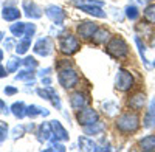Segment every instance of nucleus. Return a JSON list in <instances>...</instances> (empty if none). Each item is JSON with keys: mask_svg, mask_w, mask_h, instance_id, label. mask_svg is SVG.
Wrapping results in <instances>:
<instances>
[{"mask_svg": "<svg viewBox=\"0 0 155 152\" xmlns=\"http://www.w3.org/2000/svg\"><path fill=\"white\" fill-rule=\"evenodd\" d=\"M144 2H150V0H144Z\"/></svg>", "mask_w": 155, "mask_h": 152, "instance_id": "nucleus-45", "label": "nucleus"}, {"mask_svg": "<svg viewBox=\"0 0 155 152\" xmlns=\"http://www.w3.org/2000/svg\"><path fill=\"white\" fill-rule=\"evenodd\" d=\"M11 110H12V113L17 117V118H23L27 113H25V110H27V106H25L22 101H19V103H14L11 106Z\"/></svg>", "mask_w": 155, "mask_h": 152, "instance_id": "nucleus-24", "label": "nucleus"}, {"mask_svg": "<svg viewBox=\"0 0 155 152\" xmlns=\"http://www.w3.org/2000/svg\"><path fill=\"white\" fill-rule=\"evenodd\" d=\"M144 127L150 129L155 126V98L150 101V104H149V110L146 113V117H144Z\"/></svg>", "mask_w": 155, "mask_h": 152, "instance_id": "nucleus-15", "label": "nucleus"}, {"mask_svg": "<svg viewBox=\"0 0 155 152\" xmlns=\"http://www.w3.org/2000/svg\"><path fill=\"white\" fill-rule=\"evenodd\" d=\"M20 64H22V59H20V58H17V56H12V58H9L8 64H6V71H9V73L16 71V70L20 67Z\"/></svg>", "mask_w": 155, "mask_h": 152, "instance_id": "nucleus-25", "label": "nucleus"}, {"mask_svg": "<svg viewBox=\"0 0 155 152\" xmlns=\"http://www.w3.org/2000/svg\"><path fill=\"white\" fill-rule=\"evenodd\" d=\"M45 14L50 17V20L54 25H62L65 20V12H64L59 6H48L45 9Z\"/></svg>", "mask_w": 155, "mask_h": 152, "instance_id": "nucleus-7", "label": "nucleus"}, {"mask_svg": "<svg viewBox=\"0 0 155 152\" xmlns=\"http://www.w3.org/2000/svg\"><path fill=\"white\" fill-rule=\"evenodd\" d=\"M50 124H51V129H53V134H54V138L56 140H59V141H65V140H68V134H67V131L64 129V126L59 123V121H50Z\"/></svg>", "mask_w": 155, "mask_h": 152, "instance_id": "nucleus-14", "label": "nucleus"}, {"mask_svg": "<svg viewBox=\"0 0 155 152\" xmlns=\"http://www.w3.org/2000/svg\"><path fill=\"white\" fill-rule=\"evenodd\" d=\"M98 30V25L95 22H82L79 27H78V34L84 39H90Z\"/></svg>", "mask_w": 155, "mask_h": 152, "instance_id": "nucleus-10", "label": "nucleus"}, {"mask_svg": "<svg viewBox=\"0 0 155 152\" xmlns=\"http://www.w3.org/2000/svg\"><path fill=\"white\" fill-rule=\"evenodd\" d=\"M2 16H3V19L8 20V22H14V20H17V19L20 17V11H19L17 8L6 6V8L3 9V12H2Z\"/></svg>", "mask_w": 155, "mask_h": 152, "instance_id": "nucleus-19", "label": "nucleus"}, {"mask_svg": "<svg viewBox=\"0 0 155 152\" xmlns=\"http://www.w3.org/2000/svg\"><path fill=\"white\" fill-rule=\"evenodd\" d=\"M135 42H137V45H138V50H140V55H141V58H143V62L146 64V67H149V62H147V59H146V56H144V51H146V47H144V44L141 42L140 37H135Z\"/></svg>", "mask_w": 155, "mask_h": 152, "instance_id": "nucleus-30", "label": "nucleus"}, {"mask_svg": "<svg viewBox=\"0 0 155 152\" xmlns=\"http://www.w3.org/2000/svg\"><path fill=\"white\" fill-rule=\"evenodd\" d=\"M22 132H23V129H22V127H20V129H19V127H16V129H14V135H16V137H20V135H22Z\"/></svg>", "mask_w": 155, "mask_h": 152, "instance_id": "nucleus-38", "label": "nucleus"}, {"mask_svg": "<svg viewBox=\"0 0 155 152\" xmlns=\"http://www.w3.org/2000/svg\"><path fill=\"white\" fill-rule=\"evenodd\" d=\"M39 135H41V140L53 141L54 134H53V129H51V124L50 123H44L41 127H39Z\"/></svg>", "mask_w": 155, "mask_h": 152, "instance_id": "nucleus-16", "label": "nucleus"}, {"mask_svg": "<svg viewBox=\"0 0 155 152\" xmlns=\"http://www.w3.org/2000/svg\"><path fill=\"white\" fill-rule=\"evenodd\" d=\"M79 149L81 150H98V146L93 140H90L88 137H79Z\"/></svg>", "mask_w": 155, "mask_h": 152, "instance_id": "nucleus-20", "label": "nucleus"}, {"mask_svg": "<svg viewBox=\"0 0 155 152\" xmlns=\"http://www.w3.org/2000/svg\"><path fill=\"white\" fill-rule=\"evenodd\" d=\"M2 58H3V51L0 50V61H2Z\"/></svg>", "mask_w": 155, "mask_h": 152, "instance_id": "nucleus-42", "label": "nucleus"}, {"mask_svg": "<svg viewBox=\"0 0 155 152\" xmlns=\"http://www.w3.org/2000/svg\"><path fill=\"white\" fill-rule=\"evenodd\" d=\"M23 11H25V14L31 19H39L42 16L41 8H39L34 2H30V0H25L23 2Z\"/></svg>", "mask_w": 155, "mask_h": 152, "instance_id": "nucleus-12", "label": "nucleus"}, {"mask_svg": "<svg viewBox=\"0 0 155 152\" xmlns=\"http://www.w3.org/2000/svg\"><path fill=\"white\" fill-rule=\"evenodd\" d=\"M153 65H155V62H153Z\"/></svg>", "mask_w": 155, "mask_h": 152, "instance_id": "nucleus-46", "label": "nucleus"}, {"mask_svg": "<svg viewBox=\"0 0 155 152\" xmlns=\"http://www.w3.org/2000/svg\"><path fill=\"white\" fill-rule=\"evenodd\" d=\"M5 47H6V50H11L12 47H14V41H12V39L5 41Z\"/></svg>", "mask_w": 155, "mask_h": 152, "instance_id": "nucleus-37", "label": "nucleus"}, {"mask_svg": "<svg viewBox=\"0 0 155 152\" xmlns=\"http://www.w3.org/2000/svg\"><path fill=\"white\" fill-rule=\"evenodd\" d=\"M33 50H34V53L39 55V56H48L51 53V50H53V45H51L48 37H42V39H39L36 42Z\"/></svg>", "mask_w": 155, "mask_h": 152, "instance_id": "nucleus-9", "label": "nucleus"}, {"mask_svg": "<svg viewBox=\"0 0 155 152\" xmlns=\"http://www.w3.org/2000/svg\"><path fill=\"white\" fill-rule=\"evenodd\" d=\"M5 93L6 95H14V93H17V88L16 87H6L5 88Z\"/></svg>", "mask_w": 155, "mask_h": 152, "instance_id": "nucleus-36", "label": "nucleus"}, {"mask_svg": "<svg viewBox=\"0 0 155 152\" xmlns=\"http://www.w3.org/2000/svg\"><path fill=\"white\" fill-rule=\"evenodd\" d=\"M5 74H6V68H3L2 65H0V78H3Z\"/></svg>", "mask_w": 155, "mask_h": 152, "instance_id": "nucleus-40", "label": "nucleus"}, {"mask_svg": "<svg viewBox=\"0 0 155 152\" xmlns=\"http://www.w3.org/2000/svg\"><path fill=\"white\" fill-rule=\"evenodd\" d=\"M0 110H5V103H3L2 99H0ZM5 112H6V110H5Z\"/></svg>", "mask_w": 155, "mask_h": 152, "instance_id": "nucleus-41", "label": "nucleus"}, {"mask_svg": "<svg viewBox=\"0 0 155 152\" xmlns=\"http://www.w3.org/2000/svg\"><path fill=\"white\" fill-rule=\"evenodd\" d=\"M45 150H65V147H64V144L58 143V140H56V141L51 143V144H50V147H47Z\"/></svg>", "mask_w": 155, "mask_h": 152, "instance_id": "nucleus-33", "label": "nucleus"}, {"mask_svg": "<svg viewBox=\"0 0 155 152\" xmlns=\"http://www.w3.org/2000/svg\"><path fill=\"white\" fill-rule=\"evenodd\" d=\"M102 124L98 121V123H95V124H90V126H84V132L85 134H88V135H96V134H101L102 132Z\"/></svg>", "mask_w": 155, "mask_h": 152, "instance_id": "nucleus-26", "label": "nucleus"}, {"mask_svg": "<svg viewBox=\"0 0 155 152\" xmlns=\"http://www.w3.org/2000/svg\"><path fill=\"white\" fill-rule=\"evenodd\" d=\"M106 50L115 59H121V58H126L129 55V47L121 37H112L107 44V47H106Z\"/></svg>", "mask_w": 155, "mask_h": 152, "instance_id": "nucleus-3", "label": "nucleus"}, {"mask_svg": "<svg viewBox=\"0 0 155 152\" xmlns=\"http://www.w3.org/2000/svg\"><path fill=\"white\" fill-rule=\"evenodd\" d=\"M74 5L79 8L81 11H85L87 14H92V16L99 17V19L106 17V11H102L99 5L95 6V5H88V3H81V2H78V0H74Z\"/></svg>", "mask_w": 155, "mask_h": 152, "instance_id": "nucleus-8", "label": "nucleus"}, {"mask_svg": "<svg viewBox=\"0 0 155 152\" xmlns=\"http://www.w3.org/2000/svg\"><path fill=\"white\" fill-rule=\"evenodd\" d=\"M138 146H140L141 150H147V152L155 150V135H147V137H144L143 140L138 143Z\"/></svg>", "mask_w": 155, "mask_h": 152, "instance_id": "nucleus-18", "label": "nucleus"}, {"mask_svg": "<svg viewBox=\"0 0 155 152\" xmlns=\"http://www.w3.org/2000/svg\"><path fill=\"white\" fill-rule=\"evenodd\" d=\"M92 39H93V44H96V45H102V44H106V42L110 39V33H109L107 30L98 28L96 33L92 36Z\"/></svg>", "mask_w": 155, "mask_h": 152, "instance_id": "nucleus-17", "label": "nucleus"}, {"mask_svg": "<svg viewBox=\"0 0 155 152\" xmlns=\"http://www.w3.org/2000/svg\"><path fill=\"white\" fill-rule=\"evenodd\" d=\"M3 39V33H0V41H2Z\"/></svg>", "mask_w": 155, "mask_h": 152, "instance_id": "nucleus-43", "label": "nucleus"}, {"mask_svg": "<svg viewBox=\"0 0 155 152\" xmlns=\"http://www.w3.org/2000/svg\"><path fill=\"white\" fill-rule=\"evenodd\" d=\"M144 19H146L149 23H155V3H153V5H149V6L144 9Z\"/></svg>", "mask_w": 155, "mask_h": 152, "instance_id": "nucleus-27", "label": "nucleus"}, {"mask_svg": "<svg viewBox=\"0 0 155 152\" xmlns=\"http://www.w3.org/2000/svg\"><path fill=\"white\" fill-rule=\"evenodd\" d=\"M30 45H31V37H22V39L19 41V44L16 45V51H17V55H23V53H27L28 51V48H30Z\"/></svg>", "mask_w": 155, "mask_h": 152, "instance_id": "nucleus-21", "label": "nucleus"}, {"mask_svg": "<svg viewBox=\"0 0 155 152\" xmlns=\"http://www.w3.org/2000/svg\"><path fill=\"white\" fill-rule=\"evenodd\" d=\"M152 45H153V48H155V39H153V41H152Z\"/></svg>", "mask_w": 155, "mask_h": 152, "instance_id": "nucleus-44", "label": "nucleus"}, {"mask_svg": "<svg viewBox=\"0 0 155 152\" xmlns=\"http://www.w3.org/2000/svg\"><path fill=\"white\" fill-rule=\"evenodd\" d=\"M140 127V118L134 112H126L116 120V129L123 134H134Z\"/></svg>", "mask_w": 155, "mask_h": 152, "instance_id": "nucleus-1", "label": "nucleus"}, {"mask_svg": "<svg viewBox=\"0 0 155 152\" xmlns=\"http://www.w3.org/2000/svg\"><path fill=\"white\" fill-rule=\"evenodd\" d=\"M70 104L74 110H81L87 106V96L82 92H76L70 96Z\"/></svg>", "mask_w": 155, "mask_h": 152, "instance_id": "nucleus-11", "label": "nucleus"}, {"mask_svg": "<svg viewBox=\"0 0 155 152\" xmlns=\"http://www.w3.org/2000/svg\"><path fill=\"white\" fill-rule=\"evenodd\" d=\"M22 64H23L25 67H28V68H36V67H37V61H36L34 58H25V59L22 61Z\"/></svg>", "mask_w": 155, "mask_h": 152, "instance_id": "nucleus-31", "label": "nucleus"}, {"mask_svg": "<svg viewBox=\"0 0 155 152\" xmlns=\"http://www.w3.org/2000/svg\"><path fill=\"white\" fill-rule=\"evenodd\" d=\"M34 33H36V25L34 23H27V27H25V36L33 37Z\"/></svg>", "mask_w": 155, "mask_h": 152, "instance_id": "nucleus-32", "label": "nucleus"}, {"mask_svg": "<svg viewBox=\"0 0 155 152\" xmlns=\"http://www.w3.org/2000/svg\"><path fill=\"white\" fill-rule=\"evenodd\" d=\"M146 104V95L144 93H135L130 99L127 101V106L130 107L132 110H141L143 109V106Z\"/></svg>", "mask_w": 155, "mask_h": 152, "instance_id": "nucleus-13", "label": "nucleus"}, {"mask_svg": "<svg viewBox=\"0 0 155 152\" xmlns=\"http://www.w3.org/2000/svg\"><path fill=\"white\" fill-rule=\"evenodd\" d=\"M33 78H34V71L33 70L19 71V74L16 76V79H19V81H27V79H33Z\"/></svg>", "mask_w": 155, "mask_h": 152, "instance_id": "nucleus-29", "label": "nucleus"}, {"mask_svg": "<svg viewBox=\"0 0 155 152\" xmlns=\"http://www.w3.org/2000/svg\"><path fill=\"white\" fill-rule=\"evenodd\" d=\"M42 84L50 85V84H51V78H42Z\"/></svg>", "mask_w": 155, "mask_h": 152, "instance_id": "nucleus-39", "label": "nucleus"}, {"mask_svg": "<svg viewBox=\"0 0 155 152\" xmlns=\"http://www.w3.org/2000/svg\"><path fill=\"white\" fill-rule=\"evenodd\" d=\"M6 132H8V126H6V123L0 121V141H3V140H5Z\"/></svg>", "mask_w": 155, "mask_h": 152, "instance_id": "nucleus-34", "label": "nucleus"}, {"mask_svg": "<svg viewBox=\"0 0 155 152\" xmlns=\"http://www.w3.org/2000/svg\"><path fill=\"white\" fill-rule=\"evenodd\" d=\"M81 48V44L78 41V37L73 36V34H65L64 37H61L59 41V50L64 53V55H73L76 53L78 50Z\"/></svg>", "mask_w": 155, "mask_h": 152, "instance_id": "nucleus-5", "label": "nucleus"}, {"mask_svg": "<svg viewBox=\"0 0 155 152\" xmlns=\"http://www.w3.org/2000/svg\"><path fill=\"white\" fill-rule=\"evenodd\" d=\"M76 120L81 126H90V124H95V123L99 121V115H98L96 110L90 109V107H84L81 110H78Z\"/></svg>", "mask_w": 155, "mask_h": 152, "instance_id": "nucleus-6", "label": "nucleus"}, {"mask_svg": "<svg viewBox=\"0 0 155 152\" xmlns=\"http://www.w3.org/2000/svg\"><path fill=\"white\" fill-rule=\"evenodd\" d=\"M25 113H27L28 117H31V118H34V117H37V115L47 117V115H48V110H47V109H41V107H37V106H28L27 110H25Z\"/></svg>", "mask_w": 155, "mask_h": 152, "instance_id": "nucleus-23", "label": "nucleus"}, {"mask_svg": "<svg viewBox=\"0 0 155 152\" xmlns=\"http://www.w3.org/2000/svg\"><path fill=\"white\" fill-rule=\"evenodd\" d=\"M134 87V76L130 71H127L124 68H120L115 78V88L120 92H127Z\"/></svg>", "mask_w": 155, "mask_h": 152, "instance_id": "nucleus-4", "label": "nucleus"}, {"mask_svg": "<svg viewBox=\"0 0 155 152\" xmlns=\"http://www.w3.org/2000/svg\"><path fill=\"white\" fill-rule=\"evenodd\" d=\"M104 109H107L109 115H113L115 110H118V106H116L115 103H106V104H104Z\"/></svg>", "mask_w": 155, "mask_h": 152, "instance_id": "nucleus-35", "label": "nucleus"}, {"mask_svg": "<svg viewBox=\"0 0 155 152\" xmlns=\"http://www.w3.org/2000/svg\"><path fill=\"white\" fill-rule=\"evenodd\" d=\"M58 79L64 88H73L79 82V76H78V73L74 71V68L71 65H65V67L59 68Z\"/></svg>", "mask_w": 155, "mask_h": 152, "instance_id": "nucleus-2", "label": "nucleus"}, {"mask_svg": "<svg viewBox=\"0 0 155 152\" xmlns=\"http://www.w3.org/2000/svg\"><path fill=\"white\" fill-rule=\"evenodd\" d=\"M25 27H27V23H23V22H16V23H12L11 27H9V31H11L12 36L20 37V36H25Z\"/></svg>", "mask_w": 155, "mask_h": 152, "instance_id": "nucleus-22", "label": "nucleus"}, {"mask_svg": "<svg viewBox=\"0 0 155 152\" xmlns=\"http://www.w3.org/2000/svg\"><path fill=\"white\" fill-rule=\"evenodd\" d=\"M126 16H127L129 19H130V20H137V19H138V16H140L138 8H137V6H134V5L127 6V8H126Z\"/></svg>", "mask_w": 155, "mask_h": 152, "instance_id": "nucleus-28", "label": "nucleus"}]
</instances>
